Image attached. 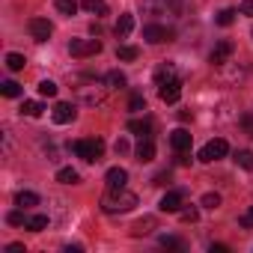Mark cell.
I'll list each match as a JSON object with an SVG mask.
<instances>
[{
    "label": "cell",
    "mask_w": 253,
    "mask_h": 253,
    "mask_svg": "<svg viewBox=\"0 0 253 253\" xmlns=\"http://www.w3.org/2000/svg\"><path fill=\"white\" fill-rule=\"evenodd\" d=\"M137 206V194L125 191V188H110L104 197H101V211L104 214H125Z\"/></svg>",
    "instance_id": "cell-1"
},
{
    "label": "cell",
    "mask_w": 253,
    "mask_h": 253,
    "mask_svg": "<svg viewBox=\"0 0 253 253\" xmlns=\"http://www.w3.org/2000/svg\"><path fill=\"white\" fill-rule=\"evenodd\" d=\"M78 84H81V86H78V92H81V98H84L86 104H101V101H104V95H107V89H110L104 78L98 81V78H92V75L78 78Z\"/></svg>",
    "instance_id": "cell-2"
},
{
    "label": "cell",
    "mask_w": 253,
    "mask_h": 253,
    "mask_svg": "<svg viewBox=\"0 0 253 253\" xmlns=\"http://www.w3.org/2000/svg\"><path fill=\"white\" fill-rule=\"evenodd\" d=\"M182 9V0H143V15L152 18H176Z\"/></svg>",
    "instance_id": "cell-3"
},
{
    "label": "cell",
    "mask_w": 253,
    "mask_h": 253,
    "mask_svg": "<svg viewBox=\"0 0 253 253\" xmlns=\"http://www.w3.org/2000/svg\"><path fill=\"white\" fill-rule=\"evenodd\" d=\"M75 155L84 158V161H98L104 155V140L101 137H84V140H75L72 143Z\"/></svg>",
    "instance_id": "cell-4"
},
{
    "label": "cell",
    "mask_w": 253,
    "mask_h": 253,
    "mask_svg": "<svg viewBox=\"0 0 253 253\" xmlns=\"http://www.w3.org/2000/svg\"><path fill=\"white\" fill-rule=\"evenodd\" d=\"M143 39H146L149 45H161V42H173L176 33H173V27H167V24H146V27H143Z\"/></svg>",
    "instance_id": "cell-5"
},
{
    "label": "cell",
    "mask_w": 253,
    "mask_h": 253,
    "mask_svg": "<svg viewBox=\"0 0 253 253\" xmlns=\"http://www.w3.org/2000/svg\"><path fill=\"white\" fill-rule=\"evenodd\" d=\"M69 54L78 57V60H84V57H95V54H101V42H98V39H72Z\"/></svg>",
    "instance_id": "cell-6"
},
{
    "label": "cell",
    "mask_w": 253,
    "mask_h": 253,
    "mask_svg": "<svg viewBox=\"0 0 253 253\" xmlns=\"http://www.w3.org/2000/svg\"><path fill=\"white\" fill-rule=\"evenodd\" d=\"M226 152H229V143H226L223 137H214V140H209V143L200 149V161H203V164H211V161L223 158Z\"/></svg>",
    "instance_id": "cell-7"
},
{
    "label": "cell",
    "mask_w": 253,
    "mask_h": 253,
    "mask_svg": "<svg viewBox=\"0 0 253 253\" xmlns=\"http://www.w3.org/2000/svg\"><path fill=\"white\" fill-rule=\"evenodd\" d=\"M244 75H247V69L238 66V63H232V60H226V63L217 66V78H220L223 84H235V81H241Z\"/></svg>",
    "instance_id": "cell-8"
},
{
    "label": "cell",
    "mask_w": 253,
    "mask_h": 253,
    "mask_svg": "<svg viewBox=\"0 0 253 253\" xmlns=\"http://www.w3.org/2000/svg\"><path fill=\"white\" fill-rule=\"evenodd\" d=\"M27 30H30V36H33L36 42H48V36L54 33V27H51V21H48V18H30Z\"/></svg>",
    "instance_id": "cell-9"
},
{
    "label": "cell",
    "mask_w": 253,
    "mask_h": 253,
    "mask_svg": "<svg viewBox=\"0 0 253 253\" xmlns=\"http://www.w3.org/2000/svg\"><path fill=\"white\" fill-rule=\"evenodd\" d=\"M182 206H185V194H182V191H167V194L161 197V203H158V209L167 211V214H176Z\"/></svg>",
    "instance_id": "cell-10"
},
{
    "label": "cell",
    "mask_w": 253,
    "mask_h": 253,
    "mask_svg": "<svg viewBox=\"0 0 253 253\" xmlns=\"http://www.w3.org/2000/svg\"><path fill=\"white\" fill-rule=\"evenodd\" d=\"M75 116H78V110H75V104H69V101H57L54 110H51V119H54L57 125H66V122H72Z\"/></svg>",
    "instance_id": "cell-11"
},
{
    "label": "cell",
    "mask_w": 253,
    "mask_h": 253,
    "mask_svg": "<svg viewBox=\"0 0 253 253\" xmlns=\"http://www.w3.org/2000/svg\"><path fill=\"white\" fill-rule=\"evenodd\" d=\"M232 51H235V45H232L229 39H220V42L214 45V51H211V57H209V60H211V66L217 69L220 63H226V60L232 57Z\"/></svg>",
    "instance_id": "cell-12"
},
{
    "label": "cell",
    "mask_w": 253,
    "mask_h": 253,
    "mask_svg": "<svg viewBox=\"0 0 253 253\" xmlns=\"http://www.w3.org/2000/svg\"><path fill=\"white\" fill-rule=\"evenodd\" d=\"M173 81H179L176 66H173V63H161V66L155 69V84H158V86H164V84H173Z\"/></svg>",
    "instance_id": "cell-13"
},
{
    "label": "cell",
    "mask_w": 253,
    "mask_h": 253,
    "mask_svg": "<svg viewBox=\"0 0 253 253\" xmlns=\"http://www.w3.org/2000/svg\"><path fill=\"white\" fill-rule=\"evenodd\" d=\"M158 95H161V101H167V104H176V101L182 98V84H179V81H173V84H164V86H158Z\"/></svg>",
    "instance_id": "cell-14"
},
{
    "label": "cell",
    "mask_w": 253,
    "mask_h": 253,
    "mask_svg": "<svg viewBox=\"0 0 253 253\" xmlns=\"http://www.w3.org/2000/svg\"><path fill=\"white\" fill-rule=\"evenodd\" d=\"M191 140H194V134H191V131H185V128H176V131L170 134V146H173L176 152L191 149Z\"/></svg>",
    "instance_id": "cell-15"
},
{
    "label": "cell",
    "mask_w": 253,
    "mask_h": 253,
    "mask_svg": "<svg viewBox=\"0 0 253 253\" xmlns=\"http://www.w3.org/2000/svg\"><path fill=\"white\" fill-rule=\"evenodd\" d=\"M107 188H125V182H128V170H122V167H110L107 176H104Z\"/></svg>",
    "instance_id": "cell-16"
},
{
    "label": "cell",
    "mask_w": 253,
    "mask_h": 253,
    "mask_svg": "<svg viewBox=\"0 0 253 253\" xmlns=\"http://www.w3.org/2000/svg\"><path fill=\"white\" fill-rule=\"evenodd\" d=\"M131 30H134V15H131V12H122L119 21H116V27H113V33H116L119 39H125Z\"/></svg>",
    "instance_id": "cell-17"
},
{
    "label": "cell",
    "mask_w": 253,
    "mask_h": 253,
    "mask_svg": "<svg viewBox=\"0 0 253 253\" xmlns=\"http://www.w3.org/2000/svg\"><path fill=\"white\" fill-rule=\"evenodd\" d=\"M134 152H137V161H143V164L152 161V158H155V143H152V137H140V143H137Z\"/></svg>",
    "instance_id": "cell-18"
},
{
    "label": "cell",
    "mask_w": 253,
    "mask_h": 253,
    "mask_svg": "<svg viewBox=\"0 0 253 253\" xmlns=\"http://www.w3.org/2000/svg\"><path fill=\"white\" fill-rule=\"evenodd\" d=\"M155 226H158V220H155V217H140V220L131 226V235H134V238H140V235H152V232H155Z\"/></svg>",
    "instance_id": "cell-19"
},
{
    "label": "cell",
    "mask_w": 253,
    "mask_h": 253,
    "mask_svg": "<svg viewBox=\"0 0 253 253\" xmlns=\"http://www.w3.org/2000/svg\"><path fill=\"white\" fill-rule=\"evenodd\" d=\"M128 131H134L140 137H149L152 134V119H131L128 122Z\"/></svg>",
    "instance_id": "cell-20"
},
{
    "label": "cell",
    "mask_w": 253,
    "mask_h": 253,
    "mask_svg": "<svg viewBox=\"0 0 253 253\" xmlns=\"http://www.w3.org/2000/svg\"><path fill=\"white\" fill-rule=\"evenodd\" d=\"M15 206H21V209L39 206V194H33V191H18V194H15Z\"/></svg>",
    "instance_id": "cell-21"
},
{
    "label": "cell",
    "mask_w": 253,
    "mask_h": 253,
    "mask_svg": "<svg viewBox=\"0 0 253 253\" xmlns=\"http://www.w3.org/2000/svg\"><path fill=\"white\" fill-rule=\"evenodd\" d=\"M104 81H107V86H110V89H122L125 84H128V78H125V75H122L119 69L107 72V75H104Z\"/></svg>",
    "instance_id": "cell-22"
},
{
    "label": "cell",
    "mask_w": 253,
    "mask_h": 253,
    "mask_svg": "<svg viewBox=\"0 0 253 253\" xmlns=\"http://www.w3.org/2000/svg\"><path fill=\"white\" fill-rule=\"evenodd\" d=\"M57 182H60V185H78V182H81V176H78V170L63 167V170H57Z\"/></svg>",
    "instance_id": "cell-23"
},
{
    "label": "cell",
    "mask_w": 253,
    "mask_h": 253,
    "mask_svg": "<svg viewBox=\"0 0 253 253\" xmlns=\"http://www.w3.org/2000/svg\"><path fill=\"white\" fill-rule=\"evenodd\" d=\"M81 6L92 15H107V3L104 0H81Z\"/></svg>",
    "instance_id": "cell-24"
},
{
    "label": "cell",
    "mask_w": 253,
    "mask_h": 253,
    "mask_svg": "<svg viewBox=\"0 0 253 253\" xmlns=\"http://www.w3.org/2000/svg\"><path fill=\"white\" fill-rule=\"evenodd\" d=\"M48 214H33V217H27V229L30 232H42V229H48Z\"/></svg>",
    "instance_id": "cell-25"
},
{
    "label": "cell",
    "mask_w": 253,
    "mask_h": 253,
    "mask_svg": "<svg viewBox=\"0 0 253 253\" xmlns=\"http://www.w3.org/2000/svg\"><path fill=\"white\" fill-rule=\"evenodd\" d=\"M232 161H235L238 167H244V170H253V152H250V149H238V152L232 155Z\"/></svg>",
    "instance_id": "cell-26"
},
{
    "label": "cell",
    "mask_w": 253,
    "mask_h": 253,
    "mask_svg": "<svg viewBox=\"0 0 253 253\" xmlns=\"http://www.w3.org/2000/svg\"><path fill=\"white\" fill-rule=\"evenodd\" d=\"M42 101H24L21 104V116H30V119H36V116H42Z\"/></svg>",
    "instance_id": "cell-27"
},
{
    "label": "cell",
    "mask_w": 253,
    "mask_h": 253,
    "mask_svg": "<svg viewBox=\"0 0 253 253\" xmlns=\"http://www.w3.org/2000/svg\"><path fill=\"white\" fill-rule=\"evenodd\" d=\"M200 206H203V209H209V211H214V209L220 206V194H214V191H209V194H203V200H200Z\"/></svg>",
    "instance_id": "cell-28"
},
{
    "label": "cell",
    "mask_w": 253,
    "mask_h": 253,
    "mask_svg": "<svg viewBox=\"0 0 253 253\" xmlns=\"http://www.w3.org/2000/svg\"><path fill=\"white\" fill-rule=\"evenodd\" d=\"M0 92H3L6 98H15V95H21V84H15V81H3V84H0Z\"/></svg>",
    "instance_id": "cell-29"
},
{
    "label": "cell",
    "mask_w": 253,
    "mask_h": 253,
    "mask_svg": "<svg viewBox=\"0 0 253 253\" xmlns=\"http://www.w3.org/2000/svg\"><path fill=\"white\" fill-rule=\"evenodd\" d=\"M24 63H27V60H24L21 54H6V69H9V72H21Z\"/></svg>",
    "instance_id": "cell-30"
},
{
    "label": "cell",
    "mask_w": 253,
    "mask_h": 253,
    "mask_svg": "<svg viewBox=\"0 0 253 253\" xmlns=\"http://www.w3.org/2000/svg\"><path fill=\"white\" fill-rule=\"evenodd\" d=\"M137 54H140V51H137L134 45H119V48H116V57H119V60H137Z\"/></svg>",
    "instance_id": "cell-31"
},
{
    "label": "cell",
    "mask_w": 253,
    "mask_h": 253,
    "mask_svg": "<svg viewBox=\"0 0 253 253\" xmlns=\"http://www.w3.org/2000/svg\"><path fill=\"white\" fill-rule=\"evenodd\" d=\"M235 15H238V12H235V9H220V12H217V18H214V21H217V24H220V27H229V24H232V21H235Z\"/></svg>",
    "instance_id": "cell-32"
},
{
    "label": "cell",
    "mask_w": 253,
    "mask_h": 253,
    "mask_svg": "<svg viewBox=\"0 0 253 253\" xmlns=\"http://www.w3.org/2000/svg\"><path fill=\"white\" fill-rule=\"evenodd\" d=\"M179 217H182L185 223H197V217H200V209H197V206H188V209H179Z\"/></svg>",
    "instance_id": "cell-33"
},
{
    "label": "cell",
    "mask_w": 253,
    "mask_h": 253,
    "mask_svg": "<svg viewBox=\"0 0 253 253\" xmlns=\"http://www.w3.org/2000/svg\"><path fill=\"white\" fill-rule=\"evenodd\" d=\"M57 9L63 15H75L78 12V0H57Z\"/></svg>",
    "instance_id": "cell-34"
},
{
    "label": "cell",
    "mask_w": 253,
    "mask_h": 253,
    "mask_svg": "<svg viewBox=\"0 0 253 253\" xmlns=\"http://www.w3.org/2000/svg\"><path fill=\"white\" fill-rule=\"evenodd\" d=\"M6 223H12V226H27V214L15 209V211H9V214H6Z\"/></svg>",
    "instance_id": "cell-35"
},
{
    "label": "cell",
    "mask_w": 253,
    "mask_h": 253,
    "mask_svg": "<svg viewBox=\"0 0 253 253\" xmlns=\"http://www.w3.org/2000/svg\"><path fill=\"white\" fill-rule=\"evenodd\" d=\"M39 95L54 98V95H57V84H54V81H42V84H39Z\"/></svg>",
    "instance_id": "cell-36"
},
{
    "label": "cell",
    "mask_w": 253,
    "mask_h": 253,
    "mask_svg": "<svg viewBox=\"0 0 253 253\" xmlns=\"http://www.w3.org/2000/svg\"><path fill=\"white\" fill-rule=\"evenodd\" d=\"M238 226H244V229H253V206H250L247 211H241V214H238Z\"/></svg>",
    "instance_id": "cell-37"
},
{
    "label": "cell",
    "mask_w": 253,
    "mask_h": 253,
    "mask_svg": "<svg viewBox=\"0 0 253 253\" xmlns=\"http://www.w3.org/2000/svg\"><path fill=\"white\" fill-rule=\"evenodd\" d=\"M128 110H146V98H143V95H131Z\"/></svg>",
    "instance_id": "cell-38"
},
{
    "label": "cell",
    "mask_w": 253,
    "mask_h": 253,
    "mask_svg": "<svg viewBox=\"0 0 253 253\" xmlns=\"http://www.w3.org/2000/svg\"><path fill=\"white\" fill-rule=\"evenodd\" d=\"M161 244H164V247H179V250L185 247V244H182L176 235H161Z\"/></svg>",
    "instance_id": "cell-39"
},
{
    "label": "cell",
    "mask_w": 253,
    "mask_h": 253,
    "mask_svg": "<svg viewBox=\"0 0 253 253\" xmlns=\"http://www.w3.org/2000/svg\"><path fill=\"white\" fill-rule=\"evenodd\" d=\"M113 149H116V155H125V152H128L131 146H128V140H125V137H119V140L113 143Z\"/></svg>",
    "instance_id": "cell-40"
},
{
    "label": "cell",
    "mask_w": 253,
    "mask_h": 253,
    "mask_svg": "<svg viewBox=\"0 0 253 253\" xmlns=\"http://www.w3.org/2000/svg\"><path fill=\"white\" fill-rule=\"evenodd\" d=\"M238 12H241V15H253V0H241Z\"/></svg>",
    "instance_id": "cell-41"
},
{
    "label": "cell",
    "mask_w": 253,
    "mask_h": 253,
    "mask_svg": "<svg viewBox=\"0 0 253 253\" xmlns=\"http://www.w3.org/2000/svg\"><path fill=\"white\" fill-rule=\"evenodd\" d=\"M241 125H244V128L253 134V113H244V116H241Z\"/></svg>",
    "instance_id": "cell-42"
},
{
    "label": "cell",
    "mask_w": 253,
    "mask_h": 253,
    "mask_svg": "<svg viewBox=\"0 0 253 253\" xmlns=\"http://www.w3.org/2000/svg\"><path fill=\"white\" fill-rule=\"evenodd\" d=\"M170 182V173H158L155 179H152V185H167Z\"/></svg>",
    "instance_id": "cell-43"
},
{
    "label": "cell",
    "mask_w": 253,
    "mask_h": 253,
    "mask_svg": "<svg viewBox=\"0 0 253 253\" xmlns=\"http://www.w3.org/2000/svg\"><path fill=\"white\" fill-rule=\"evenodd\" d=\"M6 253H27V250H24V244H18V241H15V244H9V247H6Z\"/></svg>",
    "instance_id": "cell-44"
},
{
    "label": "cell",
    "mask_w": 253,
    "mask_h": 253,
    "mask_svg": "<svg viewBox=\"0 0 253 253\" xmlns=\"http://www.w3.org/2000/svg\"><path fill=\"white\" fill-rule=\"evenodd\" d=\"M226 250H229L226 244H211V253H226Z\"/></svg>",
    "instance_id": "cell-45"
},
{
    "label": "cell",
    "mask_w": 253,
    "mask_h": 253,
    "mask_svg": "<svg viewBox=\"0 0 253 253\" xmlns=\"http://www.w3.org/2000/svg\"><path fill=\"white\" fill-rule=\"evenodd\" d=\"M250 36H253V27H250Z\"/></svg>",
    "instance_id": "cell-46"
}]
</instances>
